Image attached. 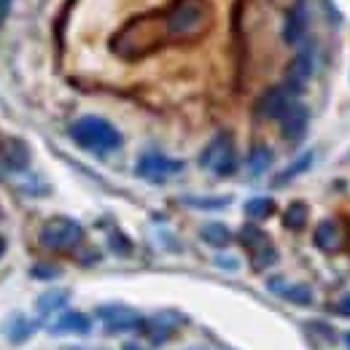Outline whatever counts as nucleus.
I'll list each match as a JSON object with an SVG mask.
<instances>
[{"label":"nucleus","mask_w":350,"mask_h":350,"mask_svg":"<svg viewBox=\"0 0 350 350\" xmlns=\"http://www.w3.org/2000/svg\"><path fill=\"white\" fill-rule=\"evenodd\" d=\"M291 103H294V92L291 89L275 87V89H267L262 97H259L256 111H259V116H264V119H280L288 111Z\"/></svg>","instance_id":"nucleus-9"},{"label":"nucleus","mask_w":350,"mask_h":350,"mask_svg":"<svg viewBox=\"0 0 350 350\" xmlns=\"http://www.w3.org/2000/svg\"><path fill=\"white\" fill-rule=\"evenodd\" d=\"M68 299H70V291H65V288H51V291H46V294L38 297L36 310H38V315H44V318H54V315H59V312L65 310Z\"/></svg>","instance_id":"nucleus-15"},{"label":"nucleus","mask_w":350,"mask_h":350,"mask_svg":"<svg viewBox=\"0 0 350 350\" xmlns=\"http://www.w3.org/2000/svg\"><path fill=\"white\" fill-rule=\"evenodd\" d=\"M3 332H5V337H8V342H14V345H22V342H27L30 337H33V332H36V323L30 321V318H25V315H11L8 321H5V326H3Z\"/></svg>","instance_id":"nucleus-16"},{"label":"nucleus","mask_w":350,"mask_h":350,"mask_svg":"<svg viewBox=\"0 0 350 350\" xmlns=\"http://www.w3.org/2000/svg\"><path fill=\"white\" fill-rule=\"evenodd\" d=\"M180 202L197 211H221L229 205V197H180Z\"/></svg>","instance_id":"nucleus-23"},{"label":"nucleus","mask_w":350,"mask_h":350,"mask_svg":"<svg viewBox=\"0 0 350 350\" xmlns=\"http://www.w3.org/2000/svg\"><path fill=\"white\" fill-rule=\"evenodd\" d=\"M312 159H315V154H312V151H305L302 157H297V162H291V165H288L283 173L275 178V183H278V186H283V183H288L291 178L307 173V170H310V165H312Z\"/></svg>","instance_id":"nucleus-21"},{"label":"nucleus","mask_w":350,"mask_h":350,"mask_svg":"<svg viewBox=\"0 0 350 350\" xmlns=\"http://www.w3.org/2000/svg\"><path fill=\"white\" fill-rule=\"evenodd\" d=\"M243 245L251 251V256H254V267L256 269H264V267H269V264H275L278 259V254H275V248L269 245V240H267V234H264L259 226H243Z\"/></svg>","instance_id":"nucleus-7"},{"label":"nucleus","mask_w":350,"mask_h":350,"mask_svg":"<svg viewBox=\"0 0 350 350\" xmlns=\"http://www.w3.org/2000/svg\"><path fill=\"white\" fill-rule=\"evenodd\" d=\"M122 350H146V348H143V345H137V342H124Z\"/></svg>","instance_id":"nucleus-28"},{"label":"nucleus","mask_w":350,"mask_h":350,"mask_svg":"<svg viewBox=\"0 0 350 350\" xmlns=\"http://www.w3.org/2000/svg\"><path fill=\"white\" fill-rule=\"evenodd\" d=\"M59 269L57 267H49V264H38L33 267V278H41V280H49V278H57Z\"/></svg>","instance_id":"nucleus-25"},{"label":"nucleus","mask_w":350,"mask_h":350,"mask_svg":"<svg viewBox=\"0 0 350 350\" xmlns=\"http://www.w3.org/2000/svg\"><path fill=\"white\" fill-rule=\"evenodd\" d=\"M307 33V5L305 0H299L297 5H291L288 16H286V25H283V38L288 46H299L305 41Z\"/></svg>","instance_id":"nucleus-12"},{"label":"nucleus","mask_w":350,"mask_h":350,"mask_svg":"<svg viewBox=\"0 0 350 350\" xmlns=\"http://www.w3.org/2000/svg\"><path fill=\"white\" fill-rule=\"evenodd\" d=\"M283 224L288 226V229H302L307 224V205L305 202H294V205H288V211L283 213Z\"/></svg>","instance_id":"nucleus-24"},{"label":"nucleus","mask_w":350,"mask_h":350,"mask_svg":"<svg viewBox=\"0 0 350 350\" xmlns=\"http://www.w3.org/2000/svg\"><path fill=\"white\" fill-rule=\"evenodd\" d=\"M11 5H14V0H0V25L5 22V16H8V11H11Z\"/></svg>","instance_id":"nucleus-26"},{"label":"nucleus","mask_w":350,"mask_h":350,"mask_svg":"<svg viewBox=\"0 0 350 350\" xmlns=\"http://www.w3.org/2000/svg\"><path fill=\"white\" fill-rule=\"evenodd\" d=\"M345 345H348V350H350V332L345 334Z\"/></svg>","instance_id":"nucleus-30"},{"label":"nucleus","mask_w":350,"mask_h":350,"mask_svg":"<svg viewBox=\"0 0 350 350\" xmlns=\"http://www.w3.org/2000/svg\"><path fill=\"white\" fill-rule=\"evenodd\" d=\"M70 137L76 146H81L84 151H92V154H111L122 146V132L108 119H100V116L76 119L70 127Z\"/></svg>","instance_id":"nucleus-1"},{"label":"nucleus","mask_w":350,"mask_h":350,"mask_svg":"<svg viewBox=\"0 0 350 350\" xmlns=\"http://www.w3.org/2000/svg\"><path fill=\"white\" fill-rule=\"evenodd\" d=\"M272 151L267 148V146H254L251 151H248V159H245V167H248V173L254 175V178H259L264 175L269 167H272Z\"/></svg>","instance_id":"nucleus-19"},{"label":"nucleus","mask_w":350,"mask_h":350,"mask_svg":"<svg viewBox=\"0 0 350 350\" xmlns=\"http://www.w3.org/2000/svg\"><path fill=\"white\" fill-rule=\"evenodd\" d=\"M312 243H315L318 248H323V251H332V248H337V243H340V232H337V224H334V221H321V224L315 226Z\"/></svg>","instance_id":"nucleus-20"},{"label":"nucleus","mask_w":350,"mask_h":350,"mask_svg":"<svg viewBox=\"0 0 350 350\" xmlns=\"http://www.w3.org/2000/svg\"><path fill=\"white\" fill-rule=\"evenodd\" d=\"M272 213H275V202H272L269 197H254V200L245 202V216H248V219L262 221V219H267V216H272Z\"/></svg>","instance_id":"nucleus-22"},{"label":"nucleus","mask_w":350,"mask_h":350,"mask_svg":"<svg viewBox=\"0 0 350 350\" xmlns=\"http://www.w3.org/2000/svg\"><path fill=\"white\" fill-rule=\"evenodd\" d=\"M278 122H280V132H283L286 140H302L307 132V124H310V113H307V108L302 103L294 100L288 105V111Z\"/></svg>","instance_id":"nucleus-11"},{"label":"nucleus","mask_w":350,"mask_h":350,"mask_svg":"<svg viewBox=\"0 0 350 350\" xmlns=\"http://www.w3.org/2000/svg\"><path fill=\"white\" fill-rule=\"evenodd\" d=\"M62 350H81V348H62Z\"/></svg>","instance_id":"nucleus-31"},{"label":"nucleus","mask_w":350,"mask_h":350,"mask_svg":"<svg viewBox=\"0 0 350 350\" xmlns=\"http://www.w3.org/2000/svg\"><path fill=\"white\" fill-rule=\"evenodd\" d=\"M310 76H312V46L305 44V46H299V51H297L294 59L288 62V70H286V87L297 94V92H302V89L307 87Z\"/></svg>","instance_id":"nucleus-8"},{"label":"nucleus","mask_w":350,"mask_h":350,"mask_svg":"<svg viewBox=\"0 0 350 350\" xmlns=\"http://www.w3.org/2000/svg\"><path fill=\"white\" fill-rule=\"evenodd\" d=\"M178 329V321L170 315H151V318H143V326L140 332L154 342V345H162L173 337V332Z\"/></svg>","instance_id":"nucleus-13"},{"label":"nucleus","mask_w":350,"mask_h":350,"mask_svg":"<svg viewBox=\"0 0 350 350\" xmlns=\"http://www.w3.org/2000/svg\"><path fill=\"white\" fill-rule=\"evenodd\" d=\"M337 310H340L342 315H348V318H350V291L345 294V297H342V299H340V305H337Z\"/></svg>","instance_id":"nucleus-27"},{"label":"nucleus","mask_w":350,"mask_h":350,"mask_svg":"<svg viewBox=\"0 0 350 350\" xmlns=\"http://www.w3.org/2000/svg\"><path fill=\"white\" fill-rule=\"evenodd\" d=\"M205 19H208V0H175L173 5L165 11L167 33L173 38L200 33Z\"/></svg>","instance_id":"nucleus-2"},{"label":"nucleus","mask_w":350,"mask_h":350,"mask_svg":"<svg viewBox=\"0 0 350 350\" xmlns=\"http://www.w3.org/2000/svg\"><path fill=\"white\" fill-rule=\"evenodd\" d=\"M38 240L44 248H51V251H70L84 240V226L76 219L54 216L41 226Z\"/></svg>","instance_id":"nucleus-4"},{"label":"nucleus","mask_w":350,"mask_h":350,"mask_svg":"<svg viewBox=\"0 0 350 350\" xmlns=\"http://www.w3.org/2000/svg\"><path fill=\"white\" fill-rule=\"evenodd\" d=\"M278 297H283L286 302H294V305H310L312 302V291L302 286V283H288V280H283V278H272L269 283H267Z\"/></svg>","instance_id":"nucleus-14"},{"label":"nucleus","mask_w":350,"mask_h":350,"mask_svg":"<svg viewBox=\"0 0 350 350\" xmlns=\"http://www.w3.org/2000/svg\"><path fill=\"white\" fill-rule=\"evenodd\" d=\"M3 254H5V240L0 237V259H3Z\"/></svg>","instance_id":"nucleus-29"},{"label":"nucleus","mask_w":350,"mask_h":350,"mask_svg":"<svg viewBox=\"0 0 350 350\" xmlns=\"http://www.w3.org/2000/svg\"><path fill=\"white\" fill-rule=\"evenodd\" d=\"M200 167H205L208 173L219 175V178H226L237 170V151H234L232 135L219 132L216 137H211V143L200 154Z\"/></svg>","instance_id":"nucleus-3"},{"label":"nucleus","mask_w":350,"mask_h":350,"mask_svg":"<svg viewBox=\"0 0 350 350\" xmlns=\"http://www.w3.org/2000/svg\"><path fill=\"white\" fill-rule=\"evenodd\" d=\"M3 162L8 165V170H25L27 162H30L27 146H25L22 140H16V137L5 140V143H3Z\"/></svg>","instance_id":"nucleus-17"},{"label":"nucleus","mask_w":350,"mask_h":350,"mask_svg":"<svg viewBox=\"0 0 350 350\" xmlns=\"http://www.w3.org/2000/svg\"><path fill=\"white\" fill-rule=\"evenodd\" d=\"M97 321L105 326L108 334H127L143 326V315H137L132 307L127 305H100L94 310Z\"/></svg>","instance_id":"nucleus-5"},{"label":"nucleus","mask_w":350,"mask_h":350,"mask_svg":"<svg viewBox=\"0 0 350 350\" xmlns=\"http://www.w3.org/2000/svg\"><path fill=\"white\" fill-rule=\"evenodd\" d=\"M49 332L51 334H81L84 337V334L92 332V318L79 312V310H65V312L51 318Z\"/></svg>","instance_id":"nucleus-10"},{"label":"nucleus","mask_w":350,"mask_h":350,"mask_svg":"<svg viewBox=\"0 0 350 350\" xmlns=\"http://www.w3.org/2000/svg\"><path fill=\"white\" fill-rule=\"evenodd\" d=\"M200 237H202V243H208L211 248H226V245L232 243V232H229V226L221 224V221L205 224V226L200 229Z\"/></svg>","instance_id":"nucleus-18"},{"label":"nucleus","mask_w":350,"mask_h":350,"mask_svg":"<svg viewBox=\"0 0 350 350\" xmlns=\"http://www.w3.org/2000/svg\"><path fill=\"white\" fill-rule=\"evenodd\" d=\"M183 170V162L173 159V157H165V154H143L135 165V173L143 180H151V183H165L170 180L173 175H178Z\"/></svg>","instance_id":"nucleus-6"},{"label":"nucleus","mask_w":350,"mask_h":350,"mask_svg":"<svg viewBox=\"0 0 350 350\" xmlns=\"http://www.w3.org/2000/svg\"><path fill=\"white\" fill-rule=\"evenodd\" d=\"M194 350H200V348H194Z\"/></svg>","instance_id":"nucleus-32"}]
</instances>
